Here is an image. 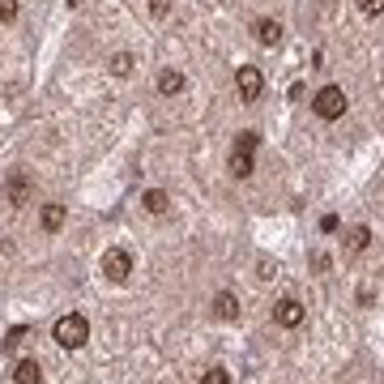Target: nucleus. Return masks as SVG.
Wrapping results in <instances>:
<instances>
[{
	"instance_id": "obj_1",
	"label": "nucleus",
	"mask_w": 384,
	"mask_h": 384,
	"mask_svg": "<svg viewBox=\"0 0 384 384\" xmlns=\"http://www.w3.org/2000/svg\"><path fill=\"white\" fill-rule=\"evenodd\" d=\"M51 338H56L60 351H81V346L90 342V321H85L81 312H68V316H60V321L51 325Z\"/></svg>"
},
{
	"instance_id": "obj_2",
	"label": "nucleus",
	"mask_w": 384,
	"mask_h": 384,
	"mask_svg": "<svg viewBox=\"0 0 384 384\" xmlns=\"http://www.w3.org/2000/svg\"><path fill=\"white\" fill-rule=\"evenodd\" d=\"M312 111L321 120H342L346 115V90L342 85H321L316 98H312Z\"/></svg>"
},
{
	"instance_id": "obj_3",
	"label": "nucleus",
	"mask_w": 384,
	"mask_h": 384,
	"mask_svg": "<svg viewBox=\"0 0 384 384\" xmlns=\"http://www.w3.org/2000/svg\"><path fill=\"white\" fill-rule=\"evenodd\" d=\"M103 278L115 282V286L128 282V278H133V252H128V248H107V252H103Z\"/></svg>"
},
{
	"instance_id": "obj_4",
	"label": "nucleus",
	"mask_w": 384,
	"mask_h": 384,
	"mask_svg": "<svg viewBox=\"0 0 384 384\" xmlns=\"http://www.w3.org/2000/svg\"><path fill=\"white\" fill-rule=\"evenodd\" d=\"M235 90H239V98H244V103H256V98H261V90H265L261 68H256V64H239V73H235Z\"/></svg>"
},
{
	"instance_id": "obj_5",
	"label": "nucleus",
	"mask_w": 384,
	"mask_h": 384,
	"mask_svg": "<svg viewBox=\"0 0 384 384\" xmlns=\"http://www.w3.org/2000/svg\"><path fill=\"white\" fill-rule=\"evenodd\" d=\"M274 321H278L282 329H299V325L308 321V308H303L299 299H278V303H274Z\"/></svg>"
},
{
	"instance_id": "obj_6",
	"label": "nucleus",
	"mask_w": 384,
	"mask_h": 384,
	"mask_svg": "<svg viewBox=\"0 0 384 384\" xmlns=\"http://www.w3.org/2000/svg\"><path fill=\"white\" fill-rule=\"evenodd\" d=\"M64 222H68V209H64L60 201H47V205L38 209V227H43L47 235H56V231H64Z\"/></svg>"
},
{
	"instance_id": "obj_7",
	"label": "nucleus",
	"mask_w": 384,
	"mask_h": 384,
	"mask_svg": "<svg viewBox=\"0 0 384 384\" xmlns=\"http://www.w3.org/2000/svg\"><path fill=\"white\" fill-rule=\"evenodd\" d=\"M4 201H9V205H26V201H30V180H26L21 171L9 175V184H4Z\"/></svg>"
},
{
	"instance_id": "obj_8",
	"label": "nucleus",
	"mask_w": 384,
	"mask_h": 384,
	"mask_svg": "<svg viewBox=\"0 0 384 384\" xmlns=\"http://www.w3.org/2000/svg\"><path fill=\"white\" fill-rule=\"evenodd\" d=\"M252 30H256V43L261 47H278L282 43V21H274V17H261Z\"/></svg>"
},
{
	"instance_id": "obj_9",
	"label": "nucleus",
	"mask_w": 384,
	"mask_h": 384,
	"mask_svg": "<svg viewBox=\"0 0 384 384\" xmlns=\"http://www.w3.org/2000/svg\"><path fill=\"white\" fill-rule=\"evenodd\" d=\"M214 316H218V321H239V299H235L231 291H218V295H214Z\"/></svg>"
},
{
	"instance_id": "obj_10",
	"label": "nucleus",
	"mask_w": 384,
	"mask_h": 384,
	"mask_svg": "<svg viewBox=\"0 0 384 384\" xmlns=\"http://www.w3.org/2000/svg\"><path fill=\"white\" fill-rule=\"evenodd\" d=\"M38 380H43L38 359H17L13 363V384H38Z\"/></svg>"
},
{
	"instance_id": "obj_11",
	"label": "nucleus",
	"mask_w": 384,
	"mask_h": 384,
	"mask_svg": "<svg viewBox=\"0 0 384 384\" xmlns=\"http://www.w3.org/2000/svg\"><path fill=\"white\" fill-rule=\"evenodd\" d=\"M184 85H188V77H184L180 68H162V73H158V90H162V94H180Z\"/></svg>"
},
{
	"instance_id": "obj_12",
	"label": "nucleus",
	"mask_w": 384,
	"mask_h": 384,
	"mask_svg": "<svg viewBox=\"0 0 384 384\" xmlns=\"http://www.w3.org/2000/svg\"><path fill=\"white\" fill-rule=\"evenodd\" d=\"M368 244H372V231H368V227H351V235H346V252H351V256H363Z\"/></svg>"
},
{
	"instance_id": "obj_13",
	"label": "nucleus",
	"mask_w": 384,
	"mask_h": 384,
	"mask_svg": "<svg viewBox=\"0 0 384 384\" xmlns=\"http://www.w3.org/2000/svg\"><path fill=\"white\" fill-rule=\"evenodd\" d=\"M252 171H256V162H252V154H244V150H235V154H231V175H235V180H248Z\"/></svg>"
},
{
	"instance_id": "obj_14",
	"label": "nucleus",
	"mask_w": 384,
	"mask_h": 384,
	"mask_svg": "<svg viewBox=\"0 0 384 384\" xmlns=\"http://www.w3.org/2000/svg\"><path fill=\"white\" fill-rule=\"evenodd\" d=\"M141 205H145V214H167V205H171V197H167L162 188H150V192L141 197Z\"/></svg>"
},
{
	"instance_id": "obj_15",
	"label": "nucleus",
	"mask_w": 384,
	"mask_h": 384,
	"mask_svg": "<svg viewBox=\"0 0 384 384\" xmlns=\"http://www.w3.org/2000/svg\"><path fill=\"white\" fill-rule=\"evenodd\" d=\"M133 64H137V60H133V56H128V51H115V56H111V60H107V68H111V73H115V77H128V73H133Z\"/></svg>"
},
{
	"instance_id": "obj_16",
	"label": "nucleus",
	"mask_w": 384,
	"mask_h": 384,
	"mask_svg": "<svg viewBox=\"0 0 384 384\" xmlns=\"http://www.w3.org/2000/svg\"><path fill=\"white\" fill-rule=\"evenodd\" d=\"M256 145H261V133H252V128H248V133H239V137H235V150H244V154H252V150H256Z\"/></svg>"
},
{
	"instance_id": "obj_17",
	"label": "nucleus",
	"mask_w": 384,
	"mask_h": 384,
	"mask_svg": "<svg viewBox=\"0 0 384 384\" xmlns=\"http://www.w3.org/2000/svg\"><path fill=\"white\" fill-rule=\"evenodd\" d=\"M201 384H231V372H227V368H209V372L201 376Z\"/></svg>"
},
{
	"instance_id": "obj_18",
	"label": "nucleus",
	"mask_w": 384,
	"mask_h": 384,
	"mask_svg": "<svg viewBox=\"0 0 384 384\" xmlns=\"http://www.w3.org/2000/svg\"><path fill=\"white\" fill-rule=\"evenodd\" d=\"M0 21H17V0H0Z\"/></svg>"
},
{
	"instance_id": "obj_19",
	"label": "nucleus",
	"mask_w": 384,
	"mask_h": 384,
	"mask_svg": "<svg viewBox=\"0 0 384 384\" xmlns=\"http://www.w3.org/2000/svg\"><path fill=\"white\" fill-rule=\"evenodd\" d=\"M359 13H368V17H380V13H384V0H359Z\"/></svg>"
},
{
	"instance_id": "obj_20",
	"label": "nucleus",
	"mask_w": 384,
	"mask_h": 384,
	"mask_svg": "<svg viewBox=\"0 0 384 384\" xmlns=\"http://www.w3.org/2000/svg\"><path fill=\"white\" fill-rule=\"evenodd\" d=\"M21 338H26V329L17 325V329H13V333H9V338L0 342V346H4V351H17V346H21Z\"/></svg>"
},
{
	"instance_id": "obj_21",
	"label": "nucleus",
	"mask_w": 384,
	"mask_h": 384,
	"mask_svg": "<svg viewBox=\"0 0 384 384\" xmlns=\"http://www.w3.org/2000/svg\"><path fill=\"white\" fill-rule=\"evenodd\" d=\"M321 231L333 235V231H338V214H325V218H321Z\"/></svg>"
},
{
	"instance_id": "obj_22",
	"label": "nucleus",
	"mask_w": 384,
	"mask_h": 384,
	"mask_svg": "<svg viewBox=\"0 0 384 384\" xmlns=\"http://www.w3.org/2000/svg\"><path fill=\"white\" fill-rule=\"evenodd\" d=\"M261 278H278V265L274 261H261Z\"/></svg>"
},
{
	"instance_id": "obj_23",
	"label": "nucleus",
	"mask_w": 384,
	"mask_h": 384,
	"mask_svg": "<svg viewBox=\"0 0 384 384\" xmlns=\"http://www.w3.org/2000/svg\"><path fill=\"white\" fill-rule=\"evenodd\" d=\"M68 4H81V0H68Z\"/></svg>"
}]
</instances>
